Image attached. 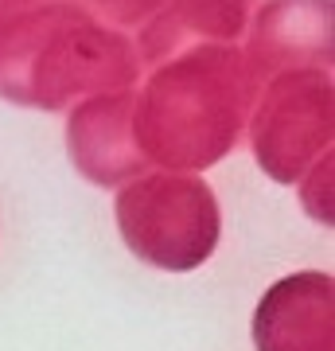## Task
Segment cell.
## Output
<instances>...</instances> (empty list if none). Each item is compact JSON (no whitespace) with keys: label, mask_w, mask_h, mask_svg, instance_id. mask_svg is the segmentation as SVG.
<instances>
[{"label":"cell","mask_w":335,"mask_h":351,"mask_svg":"<svg viewBox=\"0 0 335 351\" xmlns=\"http://www.w3.org/2000/svg\"><path fill=\"white\" fill-rule=\"evenodd\" d=\"M230 51H195L160 71L133 106V137L145 160L207 168L238 141L242 75Z\"/></svg>","instance_id":"6da1fadb"},{"label":"cell","mask_w":335,"mask_h":351,"mask_svg":"<svg viewBox=\"0 0 335 351\" xmlns=\"http://www.w3.org/2000/svg\"><path fill=\"white\" fill-rule=\"evenodd\" d=\"M110 63H133L121 36L86 24L78 12H71V24L62 27L51 24V12L24 16L16 32H0V98L59 110L82 90L121 86V78L110 75Z\"/></svg>","instance_id":"7a4b0ae2"},{"label":"cell","mask_w":335,"mask_h":351,"mask_svg":"<svg viewBox=\"0 0 335 351\" xmlns=\"http://www.w3.org/2000/svg\"><path fill=\"white\" fill-rule=\"evenodd\" d=\"M125 242L160 269H191L219 242V203L203 180L152 176L117 195Z\"/></svg>","instance_id":"3957f363"},{"label":"cell","mask_w":335,"mask_h":351,"mask_svg":"<svg viewBox=\"0 0 335 351\" xmlns=\"http://www.w3.org/2000/svg\"><path fill=\"white\" fill-rule=\"evenodd\" d=\"M258 164L293 184L316 152L332 145V82L320 71H297L269 90L253 125Z\"/></svg>","instance_id":"277c9868"},{"label":"cell","mask_w":335,"mask_h":351,"mask_svg":"<svg viewBox=\"0 0 335 351\" xmlns=\"http://www.w3.org/2000/svg\"><path fill=\"white\" fill-rule=\"evenodd\" d=\"M258 351H332V277L297 274L277 281L253 320Z\"/></svg>","instance_id":"5b68a950"},{"label":"cell","mask_w":335,"mask_h":351,"mask_svg":"<svg viewBox=\"0 0 335 351\" xmlns=\"http://www.w3.org/2000/svg\"><path fill=\"white\" fill-rule=\"evenodd\" d=\"M249 0H179V16L207 36H238Z\"/></svg>","instance_id":"8992f818"},{"label":"cell","mask_w":335,"mask_h":351,"mask_svg":"<svg viewBox=\"0 0 335 351\" xmlns=\"http://www.w3.org/2000/svg\"><path fill=\"white\" fill-rule=\"evenodd\" d=\"M86 4L101 8L106 16L121 20V24H137V20H145V16L160 4V0H86Z\"/></svg>","instance_id":"52a82bcc"}]
</instances>
